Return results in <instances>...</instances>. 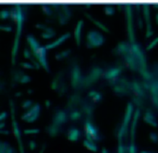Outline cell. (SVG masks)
<instances>
[{"label":"cell","mask_w":158,"mask_h":153,"mask_svg":"<svg viewBox=\"0 0 158 153\" xmlns=\"http://www.w3.org/2000/svg\"><path fill=\"white\" fill-rule=\"evenodd\" d=\"M125 13H126L127 26V31H128V36L129 38V41L130 44H133L135 43V38L134 28H133L132 7L131 4H126Z\"/></svg>","instance_id":"obj_1"},{"label":"cell","mask_w":158,"mask_h":153,"mask_svg":"<svg viewBox=\"0 0 158 153\" xmlns=\"http://www.w3.org/2000/svg\"><path fill=\"white\" fill-rule=\"evenodd\" d=\"M104 42L103 35L99 31L91 30L86 36V45L88 48H95L102 45Z\"/></svg>","instance_id":"obj_2"},{"label":"cell","mask_w":158,"mask_h":153,"mask_svg":"<svg viewBox=\"0 0 158 153\" xmlns=\"http://www.w3.org/2000/svg\"><path fill=\"white\" fill-rule=\"evenodd\" d=\"M10 112H11V117H12V125L13 128V132L15 136V138L17 139V141L19 144V152L20 153H25L23 143L22 141V138H21V131L20 130L18 123L15 117V108L13 103L10 104Z\"/></svg>","instance_id":"obj_3"},{"label":"cell","mask_w":158,"mask_h":153,"mask_svg":"<svg viewBox=\"0 0 158 153\" xmlns=\"http://www.w3.org/2000/svg\"><path fill=\"white\" fill-rule=\"evenodd\" d=\"M33 54L36 60L38 61V63L46 71L49 72V67L46 58V48L43 46H40L34 52H33Z\"/></svg>","instance_id":"obj_4"},{"label":"cell","mask_w":158,"mask_h":153,"mask_svg":"<svg viewBox=\"0 0 158 153\" xmlns=\"http://www.w3.org/2000/svg\"><path fill=\"white\" fill-rule=\"evenodd\" d=\"M85 129L87 140L93 142L99 140L100 136L99 134L98 130L96 128V126H94L90 122L87 121L85 123Z\"/></svg>","instance_id":"obj_5"},{"label":"cell","mask_w":158,"mask_h":153,"mask_svg":"<svg viewBox=\"0 0 158 153\" xmlns=\"http://www.w3.org/2000/svg\"><path fill=\"white\" fill-rule=\"evenodd\" d=\"M40 106L38 104H36L31 107L29 110L24 113L21 118L28 122H33L38 118L40 115Z\"/></svg>","instance_id":"obj_6"},{"label":"cell","mask_w":158,"mask_h":153,"mask_svg":"<svg viewBox=\"0 0 158 153\" xmlns=\"http://www.w3.org/2000/svg\"><path fill=\"white\" fill-rule=\"evenodd\" d=\"M133 105L131 102H129L127 104V108H126V110H125V115H124V117H123V123H122V125L120 127V128L123 131L124 136L126 135L127 133L128 126V125H129L130 122H131L132 115H133Z\"/></svg>","instance_id":"obj_7"},{"label":"cell","mask_w":158,"mask_h":153,"mask_svg":"<svg viewBox=\"0 0 158 153\" xmlns=\"http://www.w3.org/2000/svg\"><path fill=\"white\" fill-rule=\"evenodd\" d=\"M143 15L144 18V21L146 23V37L149 38L152 34L153 31L152 29V25L151 21V16H150V10H149V6L148 4H143Z\"/></svg>","instance_id":"obj_8"},{"label":"cell","mask_w":158,"mask_h":153,"mask_svg":"<svg viewBox=\"0 0 158 153\" xmlns=\"http://www.w3.org/2000/svg\"><path fill=\"white\" fill-rule=\"evenodd\" d=\"M140 115V111L138 109H137L135 112L133 113V118L130 126V138H131V143H134V139L135 137V133H136V130L137 126V123Z\"/></svg>","instance_id":"obj_9"},{"label":"cell","mask_w":158,"mask_h":153,"mask_svg":"<svg viewBox=\"0 0 158 153\" xmlns=\"http://www.w3.org/2000/svg\"><path fill=\"white\" fill-rule=\"evenodd\" d=\"M83 21L82 20H80L78 21V22L77 24V26L75 29L74 31V37L76 41V44L78 46L80 45V41H81V31L83 28Z\"/></svg>","instance_id":"obj_10"},{"label":"cell","mask_w":158,"mask_h":153,"mask_svg":"<svg viewBox=\"0 0 158 153\" xmlns=\"http://www.w3.org/2000/svg\"><path fill=\"white\" fill-rule=\"evenodd\" d=\"M70 36V34L69 33H67L64 34L63 35H62L61 36H60L57 40L54 41V42L49 43L48 44H47L45 48H46V49H50L52 48H54L56 46H58L59 44H60L62 43H63V41H64L66 39L69 38Z\"/></svg>","instance_id":"obj_11"},{"label":"cell","mask_w":158,"mask_h":153,"mask_svg":"<svg viewBox=\"0 0 158 153\" xmlns=\"http://www.w3.org/2000/svg\"><path fill=\"white\" fill-rule=\"evenodd\" d=\"M67 120V118L66 113L64 111L59 110L54 115V123L60 125L62 123H65Z\"/></svg>","instance_id":"obj_12"},{"label":"cell","mask_w":158,"mask_h":153,"mask_svg":"<svg viewBox=\"0 0 158 153\" xmlns=\"http://www.w3.org/2000/svg\"><path fill=\"white\" fill-rule=\"evenodd\" d=\"M80 136L81 132L76 128H70L67 133V138L71 141H77Z\"/></svg>","instance_id":"obj_13"},{"label":"cell","mask_w":158,"mask_h":153,"mask_svg":"<svg viewBox=\"0 0 158 153\" xmlns=\"http://www.w3.org/2000/svg\"><path fill=\"white\" fill-rule=\"evenodd\" d=\"M143 119L145 122L151 125L152 126H157V123L154 115L151 111H147L144 115Z\"/></svg>","instance_id":"obj_14"},{"label":"cell","mask_w":158,"mask_h":153,"mask_svg":"<svg viewBox=\"0 0 158 153\" xmlns=\"http://www.w3.org/2000/svg\"><path fill=\"white\" fill-rule=\"evenodd\" d=\"M27 39L28 43L30 46L32 52H34L38 48L40 47V43H38V41L36 39V38L33 35H28L27 36Z\"/></svg>","instance_id":"obj_15"},{"label":"cell","mask_w":158,"mask_h":153,"mask_svg":"<svg viewBox=\"0 0 158 153\" xmlns=\"http://www.w3.org/2000/svg\"><path fill=\"white\" fill-rule=\"evenodd\" d=\"M120 72H121V69L120 68V67L112 68L106 72L105 77L109 80H113V79H115L120 73Z\"/></svg>","instance_id":"obj_16"},{"label":"cell","mask_w":158,"mask_h":153,"mask_svg":"<svg viewBox=\"0 0 158 153\" xmlns=\"http://www.w3.org/2000/svg\"><path fill=\"white\" fill-rule=\"evenodd\" d=\"M0 153H15V151L8 143L0 141Z\"/></svg>","instance_id":"obj_17"},{"label":"cell","mask_w":158,"mask_h":153,"mask_svg":"<svg viewBox=\"0 0 158 153\" xmlns=\"http://www.w3.org/2000/svg\"><path fill=\"white\" fill-rule=\"evenodd\" d=\"M83 146L86 148H87L88 150H89L91 151H93V152H96L97 150H98L97 146L95 144L94 142L90 141L87 140V139H86L83 141Z\"/></svg>","instance_id":"obj_18"},{"label":"cell","mask_w":158,"mask_h":153,"mask_svg":"<svg viewBox=\"0 0 158 153\" xmlns=\"http://www.w3.org/2000/svg\"><path fill=\"white\" fill-rule=\"evenodd\" d=\"M86 15V16L87 17V18H88L89 19H90L96 25H97L98 27H99L100 28H101L102 30H104V31H106V32H108V31H109V30H108V28L104 25H103L101 22H99L98 20H95V19H94L90 15H89V14H85Z\"/></svg>","instance_id":"obj_19"},{"label":"cell","mask_w":158,"mask_h":153,"mask_svg":"<svg viewBox=\"0 0 158 153\" xmlns=\"http://www.w3.org/2000/svg\"><path fill=\"white\" fill-rule=\"evenodd\" d=\"M59 126L60 125H58L55 123H53L52 125L50 126L48 129V133L50 134V135L53 136L57 135L58 133L60 132Z\"/></svg>","instance_id":"obj_20"},{"label":"cell","mask_w":158,"mask_h":153,"mask_svg":"<svg viewBox=\"0 0 158 153\" xmlns=\"http://www.w3.org/2000/svg\"><path fill=\"white\" fill-rule=\"evenodd\" d=\"M123 136L118 134V153H124V147L122 144L123 140Z\"/></svg>","instance_id":"obj_21"},{"label":"cell","mask_w":158,"mask_h":153,"mask_svg":"<svg viewBox=\"0 0 158 153\" xmlns=\"http://www.w3.org/2000/svg\"><path fill=\"white\" fill-rule=\"evenodd\" d=\"M104 12L106 15H111L112 14H114V8L112 7V6H106L104 9Z\"/></svg>","instance_id":"obj_22"},{"label":"cell","mask_w":158,"mask_h":153,"mask_svg":"<svg viewBox=\"0 0 158 153\" xmlns=\"http://www.w3.org/2000/svg\"><path fill=\"white\" fill-rule=\"evenodd\" d=\"M158 44V36H157L154 40H152L147 46L146 50H151L153 48H154L155 46H156Z\"/></svg>","instance_id":"obj_23"},{"label":"cell","mask_w":158,"mask_h":153,"mask_svg":"<svg viewBox=\"0 0 158 153\" xmlns=\"http://www.w3.org/2000/svg\"><path fill=\"white\" fill-rule=\"evenodd\" d=\"M81 117V114L78 111H74L70 114V118L73 120H77Z\"/></svg>","instance_id":"obj_24"},{"label":"cell","mask_w":158,"mask_h":153,"mask_svg":"<svg viewBox=\"0 0 158 153\" xmlns=\"http://www.w3.org/2000/svg\"><path fill=\"white\" fill-rule=\"evenodd\" d=\"M128 152L129 153H137V150L136 146L134 143H130V144L128 147Z\"/></svg>","instance_id":"obj_25"},{"label":"cell","mask_w":158,"mask_h":153,"mask_svg":"<svg viewBox=\"0 0 158 153\" xmlns=\"http://www.w3.org/2000/svg\"><path fill=\"white\" fill-rule=\"evenodd\" d=\"M38 129H27L23 131L24 133L25 134H36L39 133Z\"/></svg>","instance_id":"obj_26"},{"label":"cell","mask_w":158,"mask_h":153,"mask_svg":"<svg viewBox=\"0 0 158 153\" xmlns=\"http://www.w3.org/2000/svg\"><path fill=\"white\" fill-rule=\"evenodd\" d=\"M149 138H150V139H151L152 141H154V143H156V142H157V141H158V136H157V134L156 133H153V132L149 134Z\"/></svg>","instance_id":"obj_27"},{"label":"cell","mask_w":158,"mask_h":153,"mask_svg":"<svg viewBox=\"0 0 158 153\" xmlns=\"http://www.w3.org/2000/svg\"><path fill=\"white\" fill-rule=\"evenodd\" d=\"M9 16V12L7 10H2L0 12V17L1 19H6Z\"/></svg>","instance_id":"obj_28"},{"label":"cell","mask_w":158,"mask_h":153,"mask_svg":"<svg viewBox=\"0 0 158 153\" xmlns=\"http://www.w3.org/2000/svg\"><path fill=\"white\" fill-rule=\"evenodd\" d=\"M31 104V102L30 101H26L23 104V108H28L29 107Z\"/></svg>","instance_id":"obj_29"},{"label":"cell","mask_w":158,"mask_h":153,"mask_svg":"<svg viewBox=\"0 0 158 153\" xmlns=\"http://www.w3.org/2000/svg\"><path fill=\"white\" fill-rule=\"evenodd\" d=\"M21 65H23L24 67H25V68H33V67H34L33 65H31L30 64L27 63V62L22 63V64H21Z\"/></svg>","instance_id":"obj_30"},{"label":"cell","mask_w":158,"mask_h":153,"mask_svg":"<svg viewBox=\"0 0 158 153\" xmlns=\"http://www.w3.org/2000/svg\"><path fill=\"white\" fill-rule=\"evenodd\" d=\"M29 147L30 148L31 150H33L36 148V143L35 141H31L30 142V144H29Z\"/></svg>","instance_id":"obj_31"},{"label":"cell","mask_w":158,"mask_h":153,"mask_svg":"<svg viewBox=\"0 0 158 153\" xmlns=\"http://www.w3.org/2000/svg\"><path fill=\"white\" fill-rule=\"evenodd\" d=\"M31 54H30V52H29V51L27 49H25L24 50V56L25 58H29L30 57Z\"/></svg>","instance_id":"obj_32"},{"label":"cell","mask_w":158,"mask_h":153,"mask_svg":"<svg viewBox=\"0 0 158 153\" xmlns=\"http://www.w3.org/2000/svg\"><path fill=\"white\" fill-rule=\"evenodd\" d=\"M0 30H5V31H10L11 28L10 27H3V26H0Z\"/></svg>","instance_id":"obj_33"},{"label":"cell","mask_w":158,"mask_h":153,"mask_svg":"<svg viewBox=\"0 0 158 153\" xmlns=\"http://www.w3.org/2000/svg\"><path fill=\"white\" fill-rule=\"evenodd\" d=\"M6 117V112H2L0 114V121L4 119Z\"/></svg>","instance_id":"obj_34"},{"label":"cell","mask_w":158,"mask_h":153,"mask_svg":"<svg viewBox=\"0 0 158 153\" xmlns=\"http://www.w3.org/2000/svg\"><path fill=\"white\" fill-rule=\"evenodd\" d=\"M101 153H108V151H107V150L106 149H105V148H103V149H102Z\"/></svg>","instance_id":"obj_35"},{"label":"cell","mask_w":158,"mask_h":153,"mask_svg":"<svg viewBox=\"0 0 158 153\" xmlns=\"http://www.w3.org/2000/svg\"><path fill=\"white\" fill-rule=\"evenodd\" d=\"M156 21L157 24H158V13L156 15Z\"/></svg>","instance_id":"obj_36"},{"label":"cell","mask_w":158,"mask_h":153,"mask_svg":"<svg viewBox=\"0 0 158 153\" xmlns=\"http://www.w3.org/2000/svg\"><path fill=\"white\" fill-rule=\"evenodd\" d=\"M44 149H45V147H43V148L41 149V151H40V152H39V153H44Z\"/></svg>","instance_id":"obj_37"},{"label":"cell","mask_w":158,"mask_h":153,"mask_svg":"<svg viewBox=\"0 0 158 153\" xmlns=\"http://www.w3.org/2000/svg\"><path fill=\"white\" fill-rule=\"evenodd\" d=\"M154 6L156 8H157V9H158V4H154Z\"/></svg>","instance_id":"obj_38"},{"label":"cell","mask_w":158,"mask_h":153,"mask_svg":"<svg viewBox=\"0 0 158 153\" xmlns=\"http://www.w3.org/2000/svg\"><path fill=\"white\" fill-rule=\"evenodd\" d=\"M141 153H151V152H149L148 151H141Z\"/></svg>","instance_id":"obj_39"}]
</instances>
